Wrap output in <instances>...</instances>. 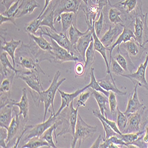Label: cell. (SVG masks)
I'll use <instances>...</instances> for the list:
<instances>
[{
  "label": "cell",
  "mask_w": 148,
  "mask_h": 148,
  "mask_svg": "<svg viewBox=\"0 0 148 148\" xmlns=\"http://www.w3.org/2000/svg\"><path fill=\"white\" fill-rule=\"evenodd\" d=\"M87 89L85 88V87H84L81 89L77 90V91H75V92H73L72 93H67V92H65L63 91H61L59 89H58V91L59 92V94L60 95L62 102H61L60 107L59 109L58 110V112L56 113H55V116L57 117L60 113L66 107L69 106V104L72 102L73 101V100L75 99V98H77L78 96H79V95L81 92H82L84 91H85Z\"/></svg>",
  "instance_id": "cell-18"
},
{
  "label": "cell",
  "mask_w": 148,
  "mask_h": 148,
  "mask_svg": "<svg viewBox=\"0 0 148 148\" xmlns=\"http://www.w3.org/2000/svg\"><path fill=\"white\" fill-rule=\"evenodd\" d=\"M40 7V4L37 2L36 0H23L15 18H17L31 14L36 8Z\"/></svg>",
  "instance_id": "cell-23"
},
{
  "label": "cell",
  "mask_w": 148,
  "mask_h": 148,
  "mask_svg": "<svg viewBox=\"0 0 148 148\" xmlns=\"http://www.w3.org/2000/svg\"><path fill=\"white\" fill-rule=\"evenodd\" d=\"M4 45H2L1 49L3 51L6 52L9 56L11 57L12 61H13V64L14 68H16V51L17 49L21 43V40H14L13 38H11V40L10 42L6 41L4 38Z\"/></svg>",
  "instance_id": "cell-26"
},
{
  "label": "cell",
  "mask_w": 148,
  "mask_h": 148,
  "mask_svg": "<svg viewBox=\"0 0 148 148\" xmlns=\"http://www.w3.org/2000/svg\"><path fill=\"white\" fill-rule=\"evenodd\" d=\"M128 122V117L124 113L121 112L119 108L117 109V125L120 131L123 133L126 128Z\"/></svg>",
  "instance_id": "cell-40"
},
{
  "label": "cell",
  "mask_w": 148,
  "mask_h": 148,
  "mask_svg": "<svg viewBox=\"0 0 148 148\" xmlns=\"http://www.w3.org/2000/svg\"><path fill=\"white\" fill-rule=\"evenodd\" d=\"M42 147H51L46 140L40 138H33L30 139L26 143L24 144L20 147L22 148H39Z\"/></svg>",
  "instance_id": "cell-36"
},
{
  "label": "cell",
  "mask_w": 148,
  "mask_h": 148,
  "mask_svg": "<svg viewBox=\"0 0 148 148\" xmlns=\"http://www.w3.org/2000/svg\"><path fill=\"white\" fill-rule=\"evenodd\" d=\"M82 1H83V3L85 4V5H89L91 3H93L92 1V0H82Z\"/></svg>",
  "instance_id": "cell-58"
},
{
  "label": "cell",
  "mask_w": 148,
  "mask_h": 148,
  "mask_svg": "<svg viewBox=\"0 0 148 148\" xmlns=\"http://www.w3.org/2000/svg\"><path fill=\"white\" fill-rule=\"evenodd\" d=\"M90 74V82L87 86H85V88L86 89L91 88L93 90H95V91H99V92L103 93L106 97H108L109 94H110V92L104 90L100 85V84H98V81L96 79L95 77L94 68L93 67L91 68Z\"/></svg>",
  "instance_id": "cell-32"
},
{
  "label": "cell",
  "mask_w": 148,
  "mask_h": 148,
  "mask_svg": "<svg viewBox=\"0 0 148 148\" xmlns=\"http://www.w3.org/2000/svg\"><path fill=\"white\" fill-rule=\"evenodd\" d=\"M138 1V0H123L113 7H120L124 10L125 13L129 14L136 8Z\"/></svg>",
  "instance_id": "cell-37"
},
{
  "label": "cell",
  "mask_w": 148,
  "mask_h": 148,
  "mask_svg": "<svg viewBox=\"0 0 148 148\" xmlns=\"http://www.w3.org/2000/svg\"><path fill=\"white\" fill-rule=\"evenodd\" d=\"M52 1V0H45V5H44V7H43V10H42V11L40 12V14L38 16V18H39L42 15H43V14L44 13V12L45 11V10L47 9V8L48 7V6L49 5V4H51V2Z\"/></svg>",
  "instance_id": "cell-56"
},
{
  "label": "cell",
  "mask_w": 148,
  "mask_h": 148,
  "mask_svg": "<svg viewBox=\"0 0 148 148\" xmlns=\"http://www.w3.org/2000/svg\"><path fill=\"white\" fill-rule=\"evenodd\" d=\"M147 147H148V142L147 143Z\"/></svg>",
  "instance_id": "cell-61"
},
{
  "label": "cell",
  "mask_w": 148,
  "mask_h": 148,
  "mask_svg": "<svg viewBox=\"0 0 148 148\" xmlns=\"http://www.w3.org/2000/svg\"><path fill=\"white\" fill-rule=\"evenodd\" d=\"M124 24H119L110 25L108 30L102 36L100 40L102 43L108 49L115 42V39L118 38L123 30Z\"/></svg>",
  "instance_id": "cell-12"
},
{
  "label": "cell",
  "mask_w": 148,
  "mask_h": 148,
  "mask_svg": "<svg viewBox=\"0 0 148 148\" xmlns=\"http://www.w3.org/2000/svg\"><path fill=\"white\" fill-rule=\"evenodd\" d=\"M143 133H145L144 130L135 133H123L122 134L120 135V138L127 145L128 147L129 145H135L136 142L139 139L143 137Z\"/></svg>",
  "instance_id": "cell-34"
},
{
  "label": "cell",
  "mask_w": 148,
  "mask_h": 148,
  "mask_svg": "<svg viewBox=\"0 0 148 148\" xmlns=\"http://www.w3.org/2000/svg\"><path fill=\"white\" fill-rule=\"evenodd\" d=\"M92 27H88V29L87 30V33L81 37L75 45L77 50L82 56L84 62H85L86 51H87L91 42L93 40Z\"/></svg>",
  "instance_id": "cell-14"
},
{
  "label": "cell",
  "mask_w": 148,
  "mask_h": 148,
  "mask_svg": "<svg viewBox=\"0 0 148 148\" xmlns=\"http://www.w3.org/2000/svg\"><path fill=\"white\" fill-rule=\"evenodd\" d=\"M82 0H56L53 3L55 21L60 23V16L63 13H73L77 16L78 11L82 5ZM53 4V3H52Z\"/></svg>",
  "instance_id": "cell-8"
},
{
  "label": "cell",
  "mask_w": 148,
  "mask_h": 148,
  "mask_svg": "<svg viewBox=\"0 0 148 148\" xmlns=\"http://www.w3.org/2000/svg\"><path fill=\"white\" fill-rule=\"evenodd\" d=\"M146 106L141 108L138 112L132 113L128 116L127 125L123 133H135L140 130V127L142 125V118Z\"/></svg>",
  "instance_id": "cell-13"
},
{
  "label": "cell",
  "mask_w": 148,
  "mask_h": 148,
  "mask_svg": "<svg viewBox=\"0 0 148 148\" xmlns=\"http://www.w3.org/2000/svg\"><path fill=\"white\" fill-rule=\"evenodd\" d=\"M88 90V88L84 91L82 92H81L79 95L77 103V106L79 107L85 106L86 103H87L88 100L92 95V91H90V90Z\"/></svg>",
  "instance_id": "cell-46"
},
{
  "label": "cell",
  "mask_w": 148,
  "mask_h": 148,
  "mask_svg": "<svg viewBox=\"0 0 148 148\" xmlns=\"http://www.w3.org/2000/svg\"><path fill=\"white\" fill-rule=\"evenodd\" d=\"M55 114L53 112H52L49 118L47 120L43 121V123L36 125L24 127L23 130V135L20 142H27L33 138H40L48 128L52 126L55 123L56 117L55 116Z\"/></svg>",
  "instance_id": "cell-6"
},
{
  "label": "cell",
  "mask_w": 148,
  "mask_h": 148,
  "mask_svg": "<svg viewBox=\"0 0 148 148\" xmlns=\"http://www.w3.org/2000/svg\"><path fill=\"white\" fill-rule=\"evenodd\" d=\"M51 39V43L52 46V53L55 58L54 62L62 64L66 62H77L78 59L74 56L69 51L64 47L59 45L54 40Z\"/></svg>",
  "instance_id": "cell-11"
},
{
  "label": "cell",
  "mask_w": 148,
  "mask_h": 148,
  "mask_svg": "<svg viewBox=\"0 0 148 148\" xmlns=\"http://www.w3.org/2000/svg\"><path fill=\"white\" fill-rule=\"evenodd\" d=\"M104 14L103 12L101 11V13L99 16V18H98V20L97 21H95L94 23V30L97 36L98 37V38H99L101 33L102 32V30L104 27Z\"/></svg>",
  "instance_id": "cell-47"
},
{
  "label": "cell",
  "mask_w": 148,
  "mask_h": 148,
  "mask_svg": "<svg viewBox=\"0 0 148 148\" xmlns=\"http://www.w3.org/2000/svg\"><path fill=\"white\" fill-rule=\"evenodd\" d=\"M40 30L43 35L49 37L54 40L59 45L67 49L74 56L78 59L79 62H84L82 56L77 50L75 45H73L69 39L68 38L66 33L62 32L60 33L55 32L48 30L47 28H46V32H45L42 27L40 29Z\"/></svg>",
  "instance_id": "cell-7"
},
{
  "label": "cell",
  "mask_w": 148,
  "mask_h": 148,
  "mask_svg": "<svg viewBox=\"0 0 148 148\" xmlns=\"http://www.w3.org/2000/svg\"><path fill=\"white\" fill-rule=\"evenodd\" d=\"M20 1V0H18L16 3H14L13 5H12L9 8V9L7 10L2 14L4 16L8 17H15L18 12V8L20 7V5H19Z\"/></svg>",
  "instance_id": "cell-48"
},
{
  "label": "cell",
  "mask_w": 148,
  "mask_h": 148,
  "mask_svg": "<svg viewBox=\"0 0 148 148\" xmlns=\"http://www.w3.org/2000/svg\"><path fill=\"white\" fill-rule=\"evenodd\" d=\"M16 63L27 71H34L45 74L40 66V64L36 60L27 48L21 43V46L16 53Z\"/></svg>",
  "instance_id": "cell-4"
},
{
  "label": "cell",
  "mask_w": 148,
  "mask_h": 148,
  "mask_svg": "<svg viewBox=\"0 0 148 148\" xmlns=\"http://www.w3.org/2000/svg\"><path fill=\"white\" fill-rule=\"evenodd\" d=\"M75 75L77 77H82L84 75L85 73V66L81 62H78L74 68Z\"/></svg>",
  "instance_id": "cell-51"
},
{
  "label": "cell",
  "mask_w": 148,
  "mask_h": 148,
  "mask_svg": "<svg viewBox=\"0 0 148 148\" xmlns=\"http://www.w3.org/2000/svg\"><path fill=\"white\" fill-rule=\"evenodd\" d=\"M116 94L113 91H110V94L108 96V104L110 109V113L113 118L117 117V109L119 108Z\"/></svg>",
  "instance_id": "cell-42"
},
{
  "label": "cell",
  "mask_w": 148,
  "mask_h": 148,
  "mask_svg": "<svg viewBox=\"0 0 148 148\" xmlns=\"http://www.w3.org/2000/svg\"><path fill=\"white\" fill-rule=\"evenodd\" d=\"M122 12L116 8H111L108 12V18L110 23L113 24H122L123 21L120 17Z\"/></svg>",
  "instance_id": "cell-41"
},
{
  "label": "cell",
  "mask_w": 148,
  "mask_h": 148,
  "mask_svg": "<svg viewBox=\"0 0 148 148\" xmlns=\"http://www.w3.org/2000/svg\"><path fill=\"white\" fill-rule=\"evenodd\" d=\"M138 84H136L134 87V91L132 94L130 95L127 101V108L124 113L127 116V117L136 112H138L141 108L144 107L145 106L143 104H142L139 99V97L138 94Z\"/></svg>",
  "instance_id": "cell-15"
},
{
  "label": "cell",
  "mask_w": 148,
  "mask_h": 148,
  "mask_svg": "<svg viewBox=\"0 0 148 148\" xmlns=\"http://www.w3.org/2000/svg\"><path fill=\"white\" fill-rule=\"evenodd\" d=\"M92 95L95 98L100 111L102 115L106 116V112L108 111L107 104H108V99L106 95H103L101 92L95 90L92 91Z\"/></svg>",
  "instance_id": "cell-31"
},
{
  "label": "cell",
  "mask_w": 148,
  "mask_h": 148,
  "mask_svg": "<svg viewBox=\"0 0 148 148\" xmlns=\"http://www.w3.org/2000/svg\"><path fill=\"white\" fill-rule=\"evenodd\" d=\"M16 75V73L15 72H13V73L10 76L2 79V82L1 83V87H0L1 94H5L11 95L12 85H13V80Z\"/></svg>",
  "instance_id": "cell-35"
},
{
  "label": "cell",
  "mask_w": 148,
  "mask_h": 148,
  "mask_svg": "<svg viewBox=\"0 0 148 148\" xmlns=\"http://www.w3.org/2000/svg\"><path fill=\"white\" fill-rule=\"evenodd\" d=\"M41 20V26H46L52 31L58 32L54 26L55 22V10L52 3L49 4L43 15L39 18Z\"/></svg>",
  "instance_id": "cell-21"
},
{
  "label": "cell",
  "mask_w": 148,
  "mask_h": 148,
  "mask_svg": "<svg viewBox=\"0 0 148 148\" xmlns=\"http://www.w3.org/2000/svg\"><path fill=\"white\" fill-rule=\"evenodd\" d=\"M61 125H62L61 121L56 117V121L54 124L52 126L48 128L40 137L42 139L46 140L49 145H50L51 147H53V148L57 147L53 139V132H55L57 127H58Z\"/></svg>",
  "instance_id": "cell-30"
},
{
  "label": "cell",
  "mask_w": 148,
  "mask_h": 148,
  "mask_svg": "<svg viewBox=\"0 0 148 148\" xmlns=\"http://www.w3.org/2000/svg\"><path fill=\"white\" fill-rule=\"evenodd\" d=\"M27 34L29 37L31 38L35 42V43L42 50L47 52H52V46L51 43H49V42L43 38V34L40 30L37 33V34H38V36L30 33Z\"/></svg>",
  "instance_id": "cell-29"
},
{
  "label": "cell",
  "mask_w": 148,
  "mask_h": 148,
  "mask_svg": "<svg viewBox=\"0 0 148 148\" xmlns=\"http://www.w3.org/2000/svg\"><path fill=\"white\" fill-rule=\"evenodd\" d=\"M68 32L71 42L73 45H75L81 37L87 33V30L84 32H81L78 29L75 25V23H74L69 29Z\"/></svg>",
  "instance_id": "cell-38"
},
{
  "label": "cell",
  "mask_w": 148,
  "mask_h": 148,
  "mask_svg": "<svg viewBox=\"0 0 148 148\" xmlns=\"http://www.w3.org/2000/svg\"><path fill=\"white\" fill-rule=\"evenodd\" d=\"M13 111L15 113V115L12 119L10 125L7 129L8 138L6 140L7 147H8L11 142L14 140L15 138L17 139V134L21 127V120L19 117L20 115L14 109Z\"/></svg>",
  "instance_id": "cell-17"
},
{
  "label": "cell",
  "mask_w": 148,
  "mask_h": 148,
  "mask_svg": "<svg viewBox=\"0 0 148 148\" xmlns=\"http://www.w3.org/2000/svg\"><path fill=\"white\" fill-rule=\"evenodd\" d=\"M60 21L62 27V32L66 33L70 27L74 23V20L77 18V16L73 13H63L60 16Z\"/></svg>",
  "instance_id": "cell-33"
},
{
  "label": "cell",
  "mask_w": 148,
  "mask_h": 148,
  "mask_svg": "<svg viewBox=\"0 0 148 148\" xmlns=\"http://www.w3.org/2000/svg\"><path fill=\"white\" fill-rule=\"evenodd\" d=\"M7 53L6 52H3L1 53L0 60H1V75L2 79L8 77L13 72H15L16 74L19 73L21 71L16 69L14 66H12L8 58Z\"/></svg>",
  "instance_id": "cell-22"
},
{
  "label": "cell",
  "mask_w": 148,
  "mask_h": 148,
  "mask_svg": "<svg viewBox=\"0 0 148 148\" xmlns=\"http://www.w3.org/2000/svg\"><path fill=\"white\" fill-rule=\"evenodd\" d=\"M148 65V53L143 63H140L137 71L129 74H123V77L129 79L134 85L138 84L139 87L145 88L148 91V83L146 79V71Z\"/></svg>",
  "instance_id": "cell-10"
},
{
  "label": "cell",
  "mask_w": 148,
  "mask_h": 148,
  "mask_svg": "<svg viewBox=\"0 0 148 148\" xmlns=\"http://www.w3.org/2000/svg\"><path fill=\"white\" fill-rule=\"evenodd\" d=\"M16 77L17 78L22 79L32 90L38 93L45 90L43 88L39 73L38 72L34 71H21L16 74Z\"/></svg>",
  "instance_id": "cell-9"
},
{
  "label": "cell",
  "mask_w": 148,
  "mask_h": 148,
  "mask_svg": "<svg viewBox=\"0 0 148 148\" xmlns=\"http://www.w3.org/2000/svg\"><path fill=\"white\" fill-rule=\"evenodd\" d=\"M95 50L94 46V39L91 42L85 53V73L84 77L88 75V72H90L92 64L95 62Z\"/></svg>",
  "instance_id": "cell-28"
},
{
  "label": "cell",
  "mask_w": 148,
  "mask_h": 148,
  "mask_svg": "<svg viewBox=\"0 0 148 148\" xmlns=\"http://www.w3.org/2000/svg\"><path fill=\"white\" fill-rule=\"evenodd\" d=\"M1 131V138H0V146L1 147H7V143L6 140L8 138V130L7 129L1 127L0 129Z\"/></svg>",
  "instance_id": "cell-50"
},
{
  "label": "cell",
  "mask_w": 148,
  "mask_h": 148,
  "mask_svg": "<svg viewBox=\"0 0 148 148\" xmlns=\"http://www.w3.org/2000/svg\"><path fill=\"white\" fill-rule=\"evenodd\" d=\"M18 0H3L1 1V4L5 7L6 10L9 9V8L14 3H16Z\"/></svg>",
  "instance_id": "cell-54"
},
{
  "label": "cell",
  "mask_w": 148,
  "mask_h": 148,
  "mask_svg": "<svg viewBox=\"0 0 148 148\" xmlns=\"http://www.w3.org/2000/svg\"><path fill=\"white\" fill-rule=\"evenodd\" d=\"M130 56L127 55V57L123 55L120 53V46H118L117 49V53L114 55V59L117 62V63L123 68V69L125 71V72L129 71V60H130Z\"/></svg>",
  "instance_id": "cell-39"
},
{
  "label": "cell",
  "mask_w": 148,
  "mask_h": 148,
  "mask_svg": "<svg viewBox=\"0 0 148 148\" xmlns=\"http://www.w3.org/2000/svg\"><path fill=\"white\" fill-rule=\"evenodd\" d=\"M132 39L135 40V36L134 34V32H133L130 29L127 27L125 25L123 26V30L122 33L120 34V35L118 37L117 40L115 41V42L109 48H108V51L110 52V60L109 62L111 61L113 56L112 53L114 49V48L117 46H120L121 44L125 43L127 41L131 40Z\"/></svg>",
  "instance_id": "cell-19"
},
{
  "label": "cell",
  "mask_w": 148,
  "mask_h": 148,
  "mask_svg": "<svg viewBox=\"0 0 148 148\" xmlns=\"http://www.w3.org/2000/svg\"><path fill=\"white\" fill-rule=\"evenodd\" d=\"M103 138H102L101 135L100 134L99 136H98V137L97 138V139L95 140V141L94 142V143L90 147H91V148H93V147L98 148V147H100V145L103 142Z\"/></svg>",
  "instance_id": "cell-55"
},
{
  "label": "cell",
  "mask_w": 148,
  "mask_h": 148,
  "mask_svg": "<svg viewBox=\"0 0 148 148\" xmlns=\"http://www.w3.org/2000/svg\"><path fill=\"white\" fill-rule=\"evenodd\" d=\"M96 3L98 4V7H99L100 13H101L102 10L103 9V8L104 7H106L108 4H109L111 5L110 0H96Z\"/></svg>",
  "instance_id": "cell-53"
},
{
  "label": "cell",
  "mask_w": 148,
  "mask_h": 148,
  "mask_svg": "<svg viewBox=\"0 0 148 148\" xmlns=\"http://www.w3.org/2000/svg\"><path fill=\"white\" fill-rule=\"evenodd\" d=\"M3 1V0H1V1Z\"/></svg>",
  "instance_id": "cell-62"
},
{
  "label": "cell",
  "mask_w": 148,
  "mask_h": 148,
  "mask_svg": "<svg viewBox=\"0 0 148 148\" xmlns=\"http://www.w3.org/2000/svg\"><path fill=\"white\" fill-rule=\"evenodd\" d=\"M98 82L101 87L107 91H113L116 94L121 96L126 95L127 94L126 92L121 91L117 87L115 82L112 80L109 74H108L104 78L98 80Z\"/></svg>",
  "instance_id": "cell-25"
},
{
  "label": "cell",
  "mask_w": 148,
  "mask_h": 148,
  "mask_svg": "<svg viewBox=\"0 0 148 148\" xmlns=\"http://www.w3.org/2000/svg\"><path fill=\"white\" fill-rule=\"evenodd\" d=\"M13 105L14 106H17L19 108L20 111L18 113V114L20 116L22 115L24 122L27 123L29 119V104L26 88H23L22 90V96L20 101L19 102H16L15 101L13 103Z\"/></svg>",
  "instance_id": "cell-20"
},
{
  "label": "cell",
  "mask_w": 148,
  "mask_h": 148,
  "mask_svg": "<svg viewBox=\"0 0 148 148\" xmlns=\"http://www.w3.org/2000/svg\"><path fill=\"white\" fill-rule=\"evenodd\" d=\"M109 65L112 73H114L117 75L121 76L125 72V71L123 69V68L117 63V62L113 57L109 62Z\"/></svg>",
  "instance_id": "cell-45"
},
{
  "label": "cell",
  "mask_w": 148,
  "mask_h": 148,
  "mask_svg": "<svg viewBox=\"0 0 148 148\" xmlns=\"http://www.w3.org/2000/svg\"><path fill=\"white\" fill-rule=\"evenodd\" d=\"M120 46L125 49L127 54L131 57L141 56L143 51L145 50V48L142 47L134 39L123 43Z\"/></svg>",
  "instance_id": "cell-24"
},
{
  "label": "cell",
  "mask_w": 148,
  "mask_h": 148,
  "mask_svg": "<svg viewBox=\"0 0 148 148\" xmlns=\"http://www.w3.org/2000/svg\"><path fill=\"white\" fill-rule=\"evenodd\" d=\"M14 106L8 104L1 108V116H0V126L8 129L12 121V112L14 110Z\"/></svg>",
  "instance_id": "cell-27"
},
{
  "label": "cell",
  "mask_w": 148,
  "mask_h": 148,
  "mask_svg": "<svg viewBox=\"0 0 148 148\" xmlns=\"http://www.w3.org/2000/svg\"><path fill=\"white\" fill-rule=\"evenodd\" d=\"M143 130H145V135L143 138V140L145 143H147L148 142V123L143 126Z\"/></svg>",
  "instance_id": "cell-57"
},
{
  "label": "cell",
  "mask_w": 148,
  "mask_h": 148,
  "mask_svg": "<svg viewBox=\"0 0 148 148\" xmlns=\"http://www.w3.org/2000/svg\"><path fill=\"white\" fill-rule=\"evenodd\" d=\"M60 76V72L59 71H57L55 74L52 82L50 85V87H49L46 90H43L40 93L37 92L32 90H30L31 97L36 106L39 107L40 106V103L44 104L45 112L43 121H46L47 114L51 106H52L53 112L55 113L54 100L56 95V93L58 91L60 86L62 85V84L66 81L65 78L59 81Z\"/></svg>",
  "instance_id": "cell-1"
},
{
  "label": "cell",
  "mask_w": 148,
  "mask_h": 148,
  "mask_svg": "<svg viewBox=\"0 0 148 148\" xmlns=\"http://www.w3.org/2000/svg\"><path fill=\"white\" fill-rule=\"evenodd\" d=\"M148 123V113H147V117H146V120L145 121V122H144V124L143 125V127L145 125H146V124H147Z\"/></svg>",
  "instance_id": "cell-59"
},
{
  "label": "cell",
  "mask_w": 148,
  "mask_h": 148,
  "mask_svg": "<svg viewBox=\"0 0 148 148\" xmlns=\"http://www.w3.org/2000/svg\"><path fill=\"white\" fill-rule=\"evenodd\" d=\"M15 20H16L15 17H8L4 16L1 13L0 14V24H1V26L3 25L4 23H7V22H10L11 23H13L14 25L16 26Z\"/></svg>",
  "instance_id": "cell-52"
},
{
  "label": "cell",
  "mask_w": 148,
  "mask_h": 148,
  "mask_svg": "<svg viewBox=\"0 0 148 148\" xmlns=\"http://www.w3.org/2000/svg\"><path fill=\"white\" fill-rule=\"evenodd\" d=\"M134 20V34L135 40L142 47H145L146 44L148 43L147 13L143 14L140 0L138 1L137 7L135 9Z\"/></svg>",
  "instance_id": "cell-2"
},
{
  "label": "cell",
  "mask_w": 148,
  "mask_h": 148,
  "mask_svg": "<svg viewBox=\"0 0 148 148\" xmlns=\"http://www.w3.org/2000/svg\"><path fill=\"white\" fill-rule=\"evenodd\" d=\"M98 119H99V120L100 121V122L101 123V124L103 125L104 130V133H105V136L104 138L106 139H108L109 138H110L112 136H114V135H118L117 133H116L114 130L111 127V126L107 123L104 120H103L100 117H98Z\"/></svg>",
  "instance_id": "cell-49"
},
{
  "label": "cell",
  "mask_w": 148,
  "mask_h": 148,
  "mask_svg": "<svg viewBox=\"0 0 148 148\" xmlns=\"http://www.w3.org/2000/svg\"><path fill=\"white\" fill-rule=\"evenodd\" d=\"M41 20L40 18H36L29 23L27 25V26L24 28V30L27 32V33H30L32 34H37V33L40 30V29L42 27L40 25Z\"/></svg>",
  "instance_id": "cell-44"
},
{
  "label": "cell",
  "mask_w": 148,
  "mask_h": 148,
  "mask_svg": "<svg viewBox=\"0 0 148 148\" xmlns=\"http://www.w3.org/2000/svg\"><path fill=\"white\" fill-rule=\"evenodd\" d=\"M73 102H72L69 106L65 108L56 117L61 121L62 125V129L58 133L56 137L57 136H60L67 133L71 134L72 138L75 136L79 107L77 106L76 108H74Z\"/></svg>",
  "instance_id": "cell-3"
},
{
  "label": "cell",
  "mask_w": 148,
  "mask_h": 148,
  "mask_svg": "<svg viewBox=\"0 0 148 148\" xmlns=\"http://www.w3.org/2000/svg\"><path fill=\"white\" fill-rule=\"evenodd\" d=\"M92 1L94 3H96V0H92Z\"/></svg>",
  "instance_id": "cell-60"
},
{
  "label": "cell",
  "mask_w": 148,
  "mask_h": 148,
  "mask_svg": "<svg viewBox=\"0 0 148 148\" xmlns=\"http://www.w3.org/2000/svg\"><path fill=\"white\" fill-rule=\"evenodd\" d=\"M92 36H93V39H94V49L95 51H97L98 53H100L101 54V55L102 56L104 60L105 64L106 65V72L107 73V74H109L110 75L111 78H112V80L115 82V80L113 78V77L112 76V73L110 71V67L109 65V62L108 61L107 59V53L106 51L107 50H108L107 48L106 47L104 46V45L102 43V42H101L100 39H99V38L97 36L95 30H94V24H93V27H92Z\"/></svg>",
  "instance_id": "cell-16"
},
{
  "label": "cell",
  "mask_w": 148,
  "mask_h": 148,
  "mask_svg": "<svg viewBox=\"0 0 148 148\" xmlns=\"http://www.w3.org/2000/svg\"><path fill=\"white\" fill-rule=\"evenodd\" d=\"M97 131V126H92L88 125L83 120L81 116L78 114L75 127V136L73 138L71 143V147H75L77 142L79 143L78 147H80L84 141L86 139L92 138Z\"/></svg>",
  "instance_id": "cell-5"
},
{
  "label": "cell",
  "mask_w": 148,
  "mask_h": 148,
  "mask_svg": "<svg viewBox=\"0 0 148 148\" xmlns=\"http://www.w3.org/2000/svg\"><path fill=\"white\" fill-rule=\"evenodd\" d=\"M92 114H94V116H95L96 117H100L103 120H104L107 123L111 126L114 130V132L117 133L118 134H122L123 133L120 131V130L119 129L117 125V123H116L115 121H113V120H110L107 118V116H103L101 114L100 111V110H94L92 111Z\"/></svg>",
  "instance_id": "cell-43"
}]
</instances>
